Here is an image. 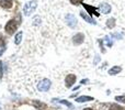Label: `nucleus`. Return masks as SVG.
<instances>
[{
    "mask_svg": "<svg viewBox=\"0 0 125 110\" xmlns=\"http://www.w3.org/2000/svg\"><path fill=\"white\" fill-rule=\"evenodd\" d=\"M36 7H37V3H36V1H29V2H26L25 4H24V8H23V12H24V14L25 15H30V14H32L33 12L35 11V9H36Z\"/></svg>",
    "mask_w": 125,
    "mask_h": 110,
    "instance_id": "obj_1",
    "label": "nucleus"
},
{
    "mask_svg": "<svg viewBox=\"0 0 125 110\" xmlns=\"http://www.w3.org/2000/svg\"><path fill=\"white\" fill-rule=\"evenodd\" d=\"M18 26H19V22H17L14 19H12L6 24L4 30H6V32L8 33V34H12V33L18 29Z\"/></svg>",
    "mask_w": 125,
    "mask_h": 110,
    "instance_id": "obj_2",
    "label": "nucleus"
},
{
    "mask_svg": "<svg viewBox=\"0 0 125 110\" xmlns=\"http://www.w3.org/2000/svg\"><path fill=\"white\" fill-rule=\"evenodd\" d=\"M51 85H52L51 80L47 79V78H44V79H42L41 82L37 84V89H39L40 91H43V93H45V91L50 90Z\"/></svg>",
    "mask_w": 125,
    "mask_h": 110,
    "instance_id": "obj_3",
    "label": "nucleus"
},
{
    "mask_svg": "<svg viewBox=\"0 0 125 110\" xmlns=\"http://www.w3.org/2000/svg\"><path fill=\"white\" fill-rule=\"evenodd\" d=\"M66 21H67V24H68V25L70 26L71 29H73L76 25H77V19H76V17L73 14H71V13L67 14Z\"/></svg>",
    "mask_w": 125,
    "mask_h": 110,
    "instance_id": "obj_4",
    "label": "nucleus"
},
{
    "mask_svg": "<svg viewBox=\"0 0 125 110\" xmlns=\"http://www.w3.org/2000/svg\"><path fill=\"white\" fill-rule=\"evenodd\" d=\"M76 79H77V77H76V75H73V74H69V75H67L66 79H65L67 88H70V87L76 83Z\"/></svg>",
    "mask_w": 125,
    "mask_h": 110,
    "instance_id": "obj_5",
    "label": "nucleus"
},
{
    "mask_svg": "<svg viewBox=\"0 0 125 110\" xmlns=\"http://www.w3.org/2000/svg\"><path fill=\"white\" fill-rule=\"evenodd\" d=\"M73 44H76V45H79V44L83 43V40H84V35L82 34V33H77V34L73 37Z\"/></svg>",
    "mask_w": 125,
    "mask_h": 110,
    "instance_id": "obj_6",
    "label": "nucleus"
},
{
    "mask_svg": "<svg viewBox=\"0 0 125 110\" xmlns=\"http://www.w3.org/2000/svg\"><path fill=\"white\" fill-rule=\"evenodd\" d=\"M83 7H84V9H86L87 11H88L89 14H91V15L94 14V15H97V17H99V15H100V13H98L97 9L93 8V7L89 6V4H86V3H83Z\"/></svg>",
    "mask_w": 125,
    "mask_h": 110,
    "instance_id": "obj_7",
    "label": "nucleus"
},
{
    "mask_svg": "<svg viewBox=\"0 0 125 110\" xmlns=\"http://www.w3.org/2000/svg\"><path fill=\"white\" fill-rule=\"evenodd\" d=\"M100 10L102 11V13L108 14V13H110V11H111V6L109 3H106V2H103V3L100 4Z\"/></svg>",
    "mask_w": 125,
    "mask_h": 110,
    "instance_id": "obj_8",
    "label": "nucleus"
},
{
    "mask_svg": "<svg viewBox=\"0 0 125 110\" xmlns=\"http://www.w3.org/2000/svg\"><path fill=\"white\" fill-rule=\"evenodd\" d=\"M0 6L4 9H10L13 6V1L12 0H1L0 1Z\"/></svg>",
    "mask_w": 125,
    "mask_h": 110,
    "instance_id": "obj_9",
    "label": "nucleus"
},
{
    "mask_svg": "<svg viewBox=\"0 0 125 110\" xmlns=\"http://www.w3.org/2000/svg\"><path fill=\"white\" fill-rule=\"evenodd\" d=\"M32 104H33V106H34L35 108H37L39 110H47V106H46L45 104H43V102H41V101L34 100Z\"/></svg>",
    "mask_w": 125,
    "mask_h": 110,
    "instance_id": "obj_10",
    "label": "nucleus"
},
{
    "mask_svg": "<svg viewBox=\"0 0 125 110\" xmlns=\"http://www.w3.org/2000/svg\"><path fill=\"white\" fill-rule=\"evenodd\" d=\"M121 71H122L121 66H113L111 69H109V74H110V75H116V74H119Z\"/></svg>",
    "mask_w": 125,
    "mask_h": 110,
    "instance_id": "obj_11",
    "label": "nucleus"
},
{
    "mask_svg": "<svg viewBox=\"0 0 125 110\" xmlns=\"http://www.w3.org/2000/svg\"><path fill=\"white\" fill-rule=\"evenodd\" d=\"M80 15H81V17L83 18V19L86 20L87 22H89V23H91V24H95V21H94V20H93L92 18L89 17L88 14H86V13H84L83 11H81V12H80Z\"/></svg>",
    "mask_w": 125,
    "mask_h": 110,
    "instance_id": "obj_12",
    "label": "nucleus"
},
{
    "mask_svg": "<svg viewBox=\"0 0 125 110\" xmlns=\"http://www.w3.org/2000/svg\"><path fill=\"white\" fill-rule=\"evenodd\" d=\"M93 100V97H90V96H81V97L77 98L76 101L77 102H86V101H91Z\"/></svg>",
    "mask_w": 125,
    "mask_h": 110,
    "instance_id": "obj_13",
    "label": "nucleus"
},
{
    "mask_svg": "<svg viewBox=\"0 0 125 110\" xmlns=\"http://www.w3.org/2000/svg\"><path fill=\"white\" fill-rule=\"evenodd\" d=\"M22 37H23V33H22L21 31H20V32H18L17 35H15V37H14V43L15 44H20V43H21Z\"/></svg>",
    "mask_w": 125,
    "mask_h": 110,
    "instance_id": "obj_14",
    "label": "nucleus"
},
{
    "mask_svg": "<svg viewBox=\"0 0 125 110\" xmlns=\"http://www.w3.org/2000/svg\"><path fill=\"white\" fill-rule=\"evenodd\" d=\"M106 25H108V28H110V29L114 28L115 26V19L114 18H111V19L106 20Z\"/></svg>",
    "mask_w": 125,
    "mask_h": 110,
    "instance_id": "obj_15",
    "label": "nucleus"
},
{
    "mask_svg": "<svg viewBox=\"0 0 125 110\" xmlns=\"http://www.w3.org/2000/svg\"><path fill=\"white\" fill-rule=\"evenodd\" d=\"M110 110H125L123 107H121L120 105H116V104H113L110 106Z\"/></svg>",
    "mask_w": 125,
    "mask_h": 110,
    "instance_id": "obj_16",
    "label": "nucleus"
},
{
    "mask_svg": "<svg viewBox=\"0 0 125 110\" xmlns=\"http://www.w3.org/2000/svg\"><path fill=\"white\" fill-rule=\"evenodd\" d=\"M115 100H116V101H120V102H124L125 104V96H116V97H115Z\"/></svg>",
    "mask_w": 125,
    "mask_h": 110,
    "instance_id": "obj_17",
    "label": "nucleus"
},
{
    "mask_svg": "<svg viewBox=\"0 0 125 110\" xmlns=\"http://www.w3.org/2000/svg\"><path fill=\"white\" fill-rule=\"evenodd\" d=\"M82 1H83V0H70V3L73 4V6H78V4H80Z\"/></svg>",
    "mask_w": 125,
    "mask_h": 110,
    "instance_id": "obj_18",
    "label": "nucleus"
},
{
    "mask_svg": "<svg viewBox=\"0 0 125 110\" xmlns=\"http://www.w3.org/2000/svg\"><path fill=\"white\" fill-rule=\"evenodd\" d=\"M105 42H106V45H108L109 48H111V46H112V44H113V43H112V41H110L108 37H105Z\"/></svg>",
    "mask_w": 125,
    "mask_h": 110,
    "instance_id": "obj_19",
    "label": "nucleus"
},
{
    "mask_svg": "<svg viewBox=\"0 0 125 110\" xmlns=\"http://www.w3.org/2000/svg\"><path fill=\"white\" fill-rule=\"evenodd\" d=\"M59 102H62V104H64V105H67L68 107H71V104H70V102H68L67 100H61Z\"/></svg>",
    "mask_w": 125,
    "mask_h": 110,
    "instance_id": "obj_20",
    "label": "nucleus"
},
{
    "mask_svg": "<svg viewBox=\"0 0 125 110\" xmlns=\"http://www.w3.org/2000/svg\"><path fill=\"white\" fill-rule=\"evenodd\" d=\"M3 76V73H2V62H0V77L2 78Z\"/></svg>",
    "mask_w": 125,
    "mask_h": 110,
    "instance_id": "obj_21",
    "label": "nucleus"
},
{
    "mask_svg": "<svg viewBox=\"0 0 125 110\" xmlns=\"http://www.w3.org/2000/svg\"><path fill=\"white\" fill-rule=\"evenodd\" d=\"M4 45V42H3V39H2V37L0 35V46H3Z\"/></svg>",
    "mask_w": 125,
    "mask_h": 110,
    "instance_id": "obj_22",
    "label": "nucleus"
},
{
    "mask_svg": "<svg viewBox=\"0 0 125 110\" xmlns=\"http://www.w3.org/2000/svg\"><path fill=\"white\" fill-rule=\"evenodd\" d=\"M3 51H4V50H3V49H2V50H0V56H1V55H2V53H3Z\"/></svg>",
    "mask_w": 125,
    "mask_h": 110,
    "instance_id": "obj_23",
    "label": "nucleus"
},
{
    "mask_svg": "<svg viewBox=\"0 0 125 110\" xmlns=\"http://www.w3.org/2000/svg\"><path fill=\"white\" fill-rule=\"evenodd\" d=\"M83 110H92V109H90V108H86V109H83Z\"/></svg>",
    "mask_w": 125,
    "mask_h": 110,
    "instance_id": "obj_24",
    "label": "nucleus"
},
{
    "mask_svg": "<svg viewBox=\"0 0 125 110\" xmlns=\"http://www.w3.org/2000/svg\"><path fill=\"white\" fill-rule=\"evenodd\" d=\"M0 110H1V106H0Z\"/></svg>",
    "mask_w": 125,
    "mask_h": 110,
    "instance_id": "obj_25",
    "label": "nucleus"
}]
</instances>
